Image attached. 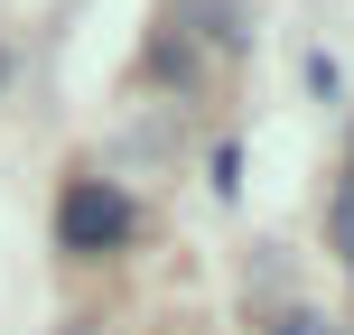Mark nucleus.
I'll use <instances>...</instances> for the list:
<instances>
[{
	"label": "nucleus",
	"mask_w": 354,
	"mask_h": 335,
	"mask_svg": "<svg viewBox=\"0 0 354 335\" xmlns=\"http://www.w3.org/2000/svg\"><path fill=\"white\" fill-rule=\"evenodd\" d=\"M56 242H66V251H122L131 242V195L122 186H66Z\"/></svg>",
	"instance_id": "f257e3e1"
},
{
	"label": "nucleus",
	"mask_w": 354,
	"mask_h": 335,
	"mask_svg": "<svg viewBox=\"0 0 354 335\" xmlns=\"http://www.w3.org/2000/svg\"><path fill=\"white\" fill-rule=\"evenodd\" d=\"M326 233H336V261L354 270V177H345V195H336V214H326Z\"/></svg>",
	"instance_id": "f03ea898"
},
{
	"label": "nucleus",
	"mask_w": 354,
	"mask_h": 335,
	"mask_svg": "<svg viewBox=\"0 0 354 335\" xmlns=\"http://www.w3.org/2000/svg\"><path fill=\"white\" fill-rule=\"evenodd\" d=\"M270 335H326V317H308V307H299V317H280Z\"/></svg>",
	"instance_id": "7ed1b4c3"
}]
</instances>
